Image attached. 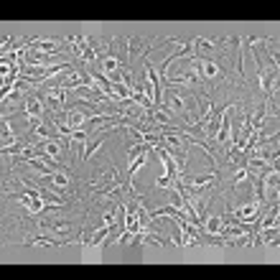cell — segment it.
<instances>
[{"mask_svg": "<svg viewBox=\"0 0 280 280\" xmlns=\"http://www.w3.org/2000/svg\"><path fill=\"white\" fill-rule=\"evenodd\" d=\"M115 186H120V173L112 168V171H107L105 176H99L97 181L92 184V196H105V194H110Z\"/></svg>", "mask_w": 280, "mask_h": 280, "instance_id": "1", "label": "cell"}, {"mask_svg": "<svg viewBox=\"0 0 280 280\" xmlns=\"http://www.w3.org/2000/svg\"><path fill=\"white\" fill-rule=\"evenodd\" d=\"M237 110L234 105H229V107H224V112H222V130L217 132V140L222 143V148L224 150H229L232 148V140H229V132H232V112Z\"/></svg>", "mask_w": 280, "mask_h": 280, "instance_id": "2", "label": "cell"}, {"mask_svg": "<svg viewBox=\"0 0 280 280\" xmlns=\"http://www.w3.org/2000/svg\"><path fill=\"white\" fill-rule=\"evenodd\" d=\"M43 105H49L54 112H64V89L61 87H51L46 94H38Z\"/></svg>", "mask_w": 280, "mask_h": 280, "instance_id": "3", "label": "cell"}, {"mask_svg": "<svg viewBox=\"0 0 280 280\" xmlns=\"http://www.w3.org/2000/svg\"><path fill=\"white\" fill-rule=\"evenodd\" d=\"M26 115H28V120L43 115V102H41V97H38L36 92L28 94V99H26Z\"/></svg>", "mask_w": 280, "mask_h": 280, "instance_id": "4", "label": "cell"}, {"mask_svg": "<svg viewBox=\"0 0 280 280\" xmlns=\"http://www.w3.org/2000/svg\"><path fill=\"white\" fill-rule=\"evenodd\" d=\"M275 76H278V66H270V69H262V72H260V87H262V92H265V97H270V92H273V82H275Z\"/></svg>", "mask_w": 280, "mask_h": 280, "instance_id": "5", "label": "cell"}, {"mask_svg": "<svg viewBox=\"0 0 280 280\" xmlns=\"http://www.w3.org/2000/svg\"><path fill=\"white\" fill-rule=\"evenodd\" d=\"M110 232H112V224H105V227L99 229V232H94V234H84V240H87V242H84V247H99V242H102Z\"/></svg>", "mask_w": 280, "mask_h": 280, "instance_id": "6", "label": "cell"}, {"mask_svg": "<svg viewBox=\"0 0 280 280\" xmlns=\"http://www.w3.org/2000/svg\"><path fill=\"white\" fill-rule=\"evenodd\" d=\"M69 240H56V237H46V234H36L28 237V244H43V247H56V244H66Z\"/></svg>", "mask_w": 280, "mask_h": 280, "instance_id": "7", "label": "cell"}, {"mask_svg": "<svg viewBox=\"0 0 280 280\" xmlns=\"http://www.w3.org/2000/svg\"><path fill=\"white\" fill-rule=\"evenodd\" d=\"M204 229H206L209 234H219V232L224 229V219H222V217H209V219L204 222Z\"/></svg>", "mask_w": 280, "mask_h": 280, "instance_id": "8", "label": "cell"}, {"mask_svg": "<svg viewBox=\"0 0 280 280\" xmlns=\"http://www.w3.org/2000/svg\"><path fill=\"white\" fill-rule=\"evenodd\" d=\"M41 150H43V155H49V158H56V155L61 153V143L59 140H46L41 145Z\"/></svg>", "mask_w": 280, "mask_h": 280, "instance_id": "9", "label": "cell"}, {"mask_svg": "<svg viewBox=\"0 0 280 280\" xmlns=\"http://www.w3.org/2000/svg\"><path fill=\"white\" fill-rule=\"evenodd\" d=\"M257 227H262V229H267V227H278V206H273V209H270V214H267L262 222L257 219Z\"/></svg>", "mask_w": 280, "mask_h": 280, "instance_id": "10", "label": "cell"}, {"mask_svg": "<svg viewBox=\"0 0 280 280\" xmlns=\"http://www.w3.org/2000/svg\"><path fill=\"white\" fill-rule=\"evenodd\" d=\"M13 143H16V135H13V130H10L8 120H3V148H10Z\"/></svg>", "mask_w": 280, "mask_h": 280, "instance_id": "11", "label": "cell"}, {"mask_svg": "<svg viewBox=\"0 0 280 280\" xmlns=\"http://www.w3.org/2000/svg\"><path fill=\"white\" fill-rule=\"evenodd\" d=\"M43 227H46L49 232H54V234H59V232H66L69 224H66V222H43Z\"/></svg>", "mask_w": 280, "mask_h": 280, "instance_id": "12", "label": "cell"}, {"mask_svg": "<svg viewBox=\"0 0 280 280\" xmlns=\"http://www.w3.org/2000/svg\"><path fill=\"white\" fill-rule=\"evenodd\" d=\"M99 145H102V140H99V132H97V138L92 140V143H89L87 145V148H84V153H82V158H89V155H92L97 148H99Z\"/></svg>", "mask_w": 280, "mask_h": 280, "instance_id": "13", "label": "cell"}, {"mask_svg": "<svg viewBox=\"0 0 280 280\" xmlns=\"http://www.w3.org/2000/svg\"><path fill=\"white\" fill-rule=\"evenodd\" d=\"M173 240H176V244H178V247L184 244V232L178 229V227H173Z\"/></svg>", "mask_w": 280, "mask_h": 280, "instance_id": "14", "label": "cell"}, {"mask_svg": "<svg viewBox=\"0 0 280 280\" xmlns=\"http://www.w3.org/2000/svg\"><path fill=\"white\" fill-rule=\"evenodd\" d=\"M102 224H112V227H115V224H117V222H115V209H112V211H107V214H105V222H102Z\"/></svg>", "mask_w": 280, "mask_h": 280, "instance_id": "15", "label": "cell"}]
</instances>
